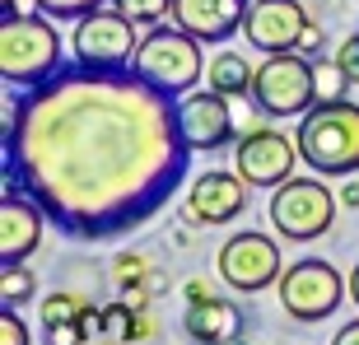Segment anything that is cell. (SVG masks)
<instances>
[{
	"mask_svg": "<svg viewBox=\"0 0 359 345\" xmlns=\"http://www.w3.org/2000/svg\"><path fill=\"white\" fill-rule=\"evenodd\" d=\"M182 332L196 345H238L243 341V313L229 299H205V304H187L182 313Z\"/></svg>",
	"mask_w": 359,
	"mask_h": 345,
	"instance_id": "2e32d148",
	"label": "cell"
},
{
	"mask_svg": "<svg viewBox=\"0 0 359 345\" xmlns=\"http://www.w3.org/2000/svg\"><path fill=\"white\" fill-rule=\"evenodd\" d=\"M112 271H117L121 290H126V285H149V262L140 252H121L117 262H112Z\"/></svg>",
	"mask_w": 359,
	"mask_h": 345,
	"instance_id": "7402d4cb",
	"label": "cell"
},
{
	"mask_svg": "<svg viewBox=\"0 0 359 345\" xmlns=\"http://www.w3.org/2000/svg\"><path fill=\"white\" fill-rule=\"evenodd\" d=\"M313 89H318V103H341L346 89H355V84L341 70V61L332 56V61H313Z\"/></svg>",
	"mask_w": 359,
	"mask_h": 345,
	"instance_id": "ffe728a7",
	"label": "cell"
},
{
	"mask_svg": "<svg viewBox=\"0 0 359 345\" xmlns=\"http://www.w3.org/2000/svg\"><path fill=\"white\" fill-rule=\"evenodd\" d=\"M248 10H252V0H173V24L205 47V42L233 38L248 24Z\"/></svg>",
	"mask_w": 359,
	"mask_h": 345,
	"instance_id": "5bb4252c",
	"label": "cell"
},
{
	"mask_svg": "<svg viewBox=\"0 0 359 345\" xmlns=\"http://www.w3.org/2000/svg\"><path fill=\"white\" fill-rule=\"evenodd\" d=\"M93 345H121V341H93Z\"/></svg>",
	"mask_w": 359,
	"mask_h": 345,
	"instance_id": "1f68e13d",
	"label": "cell"
},
{
	"mask_svg": "<svg viewBox=\"0 0 359 345\" xmlns=\"http://www.w3.org/2000/svg\"><path fill=\"white\" fill-rule=\"evenodd\" d=\"M308 24L313 19H308V10L299 0H252L248 24H243V38H248L252 52L280 56V52H299Z\"/></svg>",
	"mask_w": 359,
	"mask_h": 345,
	"instance_id": "8fae6325",
	"label": "cell"
},
{
	"mask_svg": "<svg viewBox=\"0 0 359 345\" xmlns=\"http://www.w3.org/2000/svg\"><path fill=\"white\" fill-rule=\"evenodd\" d=\"M294 163L299 159V145H294L285 131L276 126H252V131L238 135V145H233V172H238L248 187H285L294 177Z\"/></svg>",
	"mask_w": 359,
	"mask_h": 345,
	"instance_id": "30bf717a",
	"label": "cell"
},
{
	"mask_svg": "<svg viewBox=\"0 0 359 345\" xmlns=\"http://www.w3.org/2000/svg\"><path fill=\"white\" fill-rule=\"evenodd\" d=\"M215 271L229 290L238 294H262L271 285H280L285 266H280V243L257 234V229H243L233 238H224V248L215 252Z\"/></svg>",
	"mask_w": 359,
	"mask_h": 345,
	"instance_id": "9c48e42d",
	"label": "cell"
},
{
	"mask_svg": "<svg viewBox=\"0 0 359 345\" xmlns=\"http://www.w3.org/2000/svg\"><path fill=\"white\" fill-rule=\"evenodd\" d=\"M341 205H350V210H359V182L350 177L346 187H341Z\"/></svg>",
	"mask_w": 359,
	"mask_h": 345,
	"instance_id": "f546056e",
	"label": "cell"
},
{
	"mask_svg": "<svg viewBox=\"0 0 359 345\" xmlns=\"http://www.w3.org/2000/svg\"><path fill=\"white\" fill-rule=\"evenodd\" d=\"M140 24L126 19L112 5H98L93 14L75 19V33H70V52L75 61L89 70H131L135 47H140Z\"/></svg>",
	"mask_w": 359,
	"mask_h": 345,
	"instance_id": "5b68a950",
	"label": "cell"
},
{
	"mask_svg": "<svg viewBox=\"0 0 359 345\" xmlns=\"http://www.w3.org/2000/svg\"><path fill=\"white\" fill-rule=\"evenodd\" d=\"M42 14H52V19H84V14H93L98 5H107V0H38Z\"/></svg>",
	"mask_w": 359,
	"mask_h": 345,
	"instance_id": "603a6c76",
	"label": "cell"
},
{
	"mask_svg": "<svg viewBox=\"0 0 359 345\" xmlns=\"http://www.w3.org/2000/svg\"><path fill=\"white\" fill-rule=\"evenodd\" d=\"M33 294H38V276L24 262H10L0 271V308H24Z\"/></svg>",
	"mask_w": 359,
	"mask_h": 345,
	"instance_id": "ac0fdd59",
	"label": "cell"
},
{
	"mask_svg": "<svg viewBox=\"0 0 359 345\" xmlns=\"http://www.w3.org/2000/svg\"><path fill=\"white\" fill-rule=\"evenodd\" d=\"M107 5L135 19L140 28H159L163 19H173V0H107Z\"/></svg>",
	"mask_w": 359,
	"mask_h": 345,
	"instance_id": "44dd1931",
	"label": "cell"
},
{
	"mask_svg": "<svg viewBox=\"0 0 359 345\" xmlns=\"http://www.w3.org/2000/svg\"><path fill=\"white\" fill-rule=\"evenodd\" d=\"M61 70V33L47 14H0V80L33 89Z\"/></svg>",
	"mask_w": 359,
	"mask_h": 345,
	"instance_id": "3957f363",
	"label": "cell"
},
{
	"mask_svg": "<svg viewBox=\"0 0 359 345\" xmlns=\"http://www.w3.org/2000/svg\"><path fill=\"white\" fill-rule=\"evenodd\" d=\"M84 313H93V304L80 290H56L42 299V327H52V322H80Z\"/></svg>",
	"mask_w": 359,
	"mask_h": 345,
	"instance_id": "d6986e66",
	"label": "cell"
},
{
	"mask_svg": "<svg viewBox=\"0 0 359 345\" xmlns=\"http://www.w3.org/2000/svg\"><path fill=\"white\" fill-rule=\"evenodd\" d=\"M336 201H341V196H332L322 177H290L285 187L271 191L266 215H271V224H276L280 238L313 243V238H322V234L332 229Z\"/></svg>",
	"mask_w": 359,
	"mask_h": 345,
	"instance_id": "8992f818",
	"label": "cell"
},
{
	"mask_svg": "<svg viewBox=\"0 0 359 345\" xmlns=\"http://www.w3.org/2000/svg\"><path fill=\"white\" fill-rule=\"evenodd\" d=\"M294 145L318 177H350L359 168V103H313L299 117Z\"/></svg>",
	"mask_w": 359,
	"mask_h": 345,
	"instance_id": "7a4b0ae2",
	"label": "cell"
},
{
	"mask_svg": "<svg viewBox=\"0 0 359 345\" xmlns=\"http://www.w3.org/2000/svg\"><path fill=\"white\" fill-rule=\"evenodd\" d=\"M350 294V276H341L332 262L322 257H299L294 266H285L280 276V308L294 322H322L332 318L341 299Z\"/></svg>",
	"mask_w": 359,
	"mask_h": 345,
	"instance_id": "52a82bcc",
	"label": "cell"
},
{
	"mask_svg": "<svg viewBox=\"0 0 359 345\" xmlns=\"http://www.w3.org/2000/svg\"><path fill=\"white\" fill-rule=\"evenodd\" d=\"M0 345H33L24 318H19L14 308H0Z\"/></svg>",
	"mask_w": 359,
	"mask_h": 345,
	"instance_id": "cb8c5ba5",
	"label": "cell"
},
{
	"mask_svg": "<svg viewBox=\"0 0 359 345\" xmlns=\"http://www.w3.org/2000/svg\"><path fill=\"white\" fill-rule=\"evenodd\" d=\"M191 154L177 98L135 70L75 61L5 98L0 177L70 238L98 243L145 229L187 182Z\"/></svg>",
	"mask_w": 359,
	"mask_h": 345,
	"instance_id": "6da1fadb",
	"label": "cell"
},
{
	"mask_svg": "<svg viewBox=\"0 0 359 345\" xmlns=\"http://www.w3.org/2000/svg\"><path fill=\"white\" fill-rule=\"evenodd\" d=\"M205 80H210V89L224 93V98H252L257 66L243 52H215L210 66H205Z\"/></svg>",
	"mask_w": 359,
	"mask_h": 345,
	"instance_id": "e0dca14e",
	"label": "cell"
},
{
	"mask_svg": "<svg viewBox=\"0 0 359 345\" xmlns=\"http://www.w3.org/2000/svg\"><path fill=\"white\" fill-rule=\"evenodd\" d=\"M42 224H47V215L38 210V201L5 187V196H0V262H28L42 243Z\"/></svg>",
	"mask_w": 359,
	"mask_h": 345,
	"instance_id": "9a60e30c",
	"label": "cell"
},
{
	"mask_svg": "<svg viewBox=\"0 0 359 345\" xmlns=\"http://www.w3.org/2000/svg\"><path fill=\"white\" fill-rule=\"evenodd\" d=\"M318 47H322V24H308L304 42H299V56H308V61H318Z\"/></svg>",
	"mask_w": 359,
	"mask_h": 345,
	"instance_id": "4316f807",
	"label": "cell"
},
{
	"mask_svg": "<svg viewBox=\"0 0 359 345\" xmlns=\"http://www.w3.org/2000/svg\"><path fill=\"white\" fill-rule=\"evenodd\" d=\"M131 70L145 84L182 98V93L196 89L201 70H205V56H201V42L191 38V33H182L177 24H159V28H145Z\"/></svg>",
	"mask_w": 359,
	"mask_h": 345,
	"instance_id": "277c9868",
	"label": "cell"
},
{
	"mask_svg": "<svg viewBox=\"0 0 359 345\" xmlns=\"http://www.w3.org/2000/svg\"><path fill=\"white\" fill-rule=\"evenodd\" d=\"M252 103H257L262 117H304L308 107L318 103V89H313V61L299 56V52L266 56V61L257 66Z\"/></svg>",
	"mask_w": 359,
	"mask_h": 345,
	"instance_id": "ba28073f",
	"label": "cell"
},
{
	"mask_svg": "<svg viewBox=\"0 0 359 345\" xmlns=\"http://www.w3.org/2000/svg\"><path fill=\"white\" fill-rule=\"evenodd\" d=\"M182 299H187V304H205V299H215V285H210V280H187Z\"/></svg>",
	"mask_w": 359,
	"mask_h": 345,
	"instance_id": "484cf974",
	"label": "cell"
},
{
	"mask_svg": "<svg viewBox=\"0 0 359 345\" xmlns=\"http://www.w3.org/2000/svg\"><path fill=\"white\" fill-rule=\"evenodd\" d=\"M332 345H359V318H355V322H346V327L332 336Z\"/></svg>",
	"mask_w": 359,
	"mask_h": 345,
	"instance_id": "f1b7e54d",
	"label": "cell"
},
{
	"mask_svg": "<svg viewBox=\"0 0 359 345\" xmlns=\"http://www.w3.org/2000/svg\"><path fill=\"white\" fill-rule=\"evenodd\" d=\"M0 14H42L38 0H0Z\"/></svg>",
	"mask_w": 359,
	"mask_h": 345,
	"instance_id": "83f0119b",
	"label": "cell"
},
{
	"mask_svg": "<svg viewBox=\"0 0 359 345\" xmlns=\"http://www.w3.org/2000/svg\"><path fill=\"white\" fill-rule=\"evenodd\" d=\"M350 299H355V308H359V262H355V271H350Z\"/></svg>",
	"mask_w": 359,
	"mask_h": 345,
	"instance_id": "4dcf8cb0",
	"label": "cell"
},
{
	"mask_svg": "<svg viewBox=\"0 0 359 345\" xmlns=\"http://www.w3.org/2000/svg\"><path fill=\"white\" fill-rule=\"evenodd\" d=\"M248 210V182L238 172H201L191 191H187V215L205 229H219V224H233L238 215Z\"/></svg>",
	"mask_w": 359,
	"mask_h": 345,
	"instance_id": "4fadbf2b",
	"label": "cell"
},
{
	"mask_svg": "<svg viewBox=\"0 0 359 345\" xmlns=\"http://www.w3.org/2000/svg\"><path fill=\"white\" fill-rule=\"evenodd\" d=\"M336 61H341V70L350 75V84L359 89V33H350V38L336 47Z\"/></svg>",
	"mask_w": 359,
	"mask_h": 345,
	"instance_id": "d4e9b609",
	"label": "cell"
},
{
	"mask_svg": "<svg viewBox=\"0 0 359 345\" xmlns=\"http://www.w3.org/2000/svg\"><path fill=\"white\" fill-rule=\"evenodd\" d=\"M177 121H182V135L191 149H205V154H215V149L224 145H238L233 135H238V121H233V112H229V98L219 89H191L177 98Z\"/></svg>",
	"mask_w": 359,
	"mask_h": 345,
	"instance_id": "7c38bea8",
	"label": "cell"
}]
</instances>
